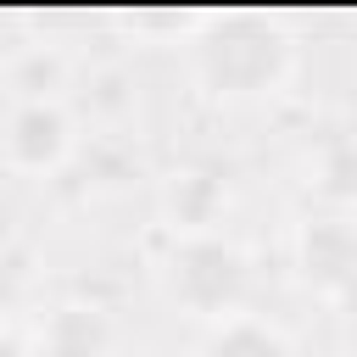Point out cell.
I'll return each instance as SVG.
<instances>
[{
  "label": "cell",
  "mask_w": 357,
  "mask_h": 357,
  "mask_svg": "<svg viewBox=\"0 0 357 357\" xmlns=\"http://www.w3.org/2000/svg\"><path fill=\"white\" fill-rule=\"evenodd\" d=\"M240 257L223 245V240H190L178 257H173V290L201 307V312H218L240 296Z\"/></svg>",
  "instance_id": "obj_2"
},
{
  "label": "cell",
  "mask_w": 357,
  "mask_h": 357,
  "mask_svg": "<svg viewBox=\"0 0 357 357\" xmlns=\"http://www.w3.org/2000/svg\"><path fill=\"white\" fill-rule=\"evenodd\" d=\"M0 357H22V346H17V335H11V329H0Z\"/></svg>",
  "instance_id": "obj_7"
},
{
  "label": "cell",
  "mask_w": 357,
  "mask_h": 357,
  "mask_svg": "<svg viewBox=\"0 0 357 357\" xmlns=\"http://www.w3.org/2000/svg\"><path fill=\"white\" fill-rule=\"evenodd\" d=\"M206 357H290V351H284V340H279L268 324H257V318H229V324L206 340Z\"/></svg>",
  "instance_id": "obj_5"
},
{
  "label": "cell",
  "mask_w": 357,
  "mask_h": 357,
  "mask_svg": "<svg viewBox=\"0 0 357 357\" xmlns=\"http://www.w3.org/2000/svg\"><path fill=\"white\" fill-rule=\"evenodd\" d=\"M346 268H351V240H346V223H318L307 234V273L324 279L329 290L346 284Z\"/></svg>",
  "instance_id": "obj_6"
},
{
  "label": "cell",
  "mask_w": 357,
  "mask_h": 357,
  "mask_svg": "<svg viewBox=\"0 0 357 357\" xmlns=\"http://www.w3.org/2000/svg\"><path fill=\"white\" fill-rule=\"evenodd\" d=\"M106 351V324L89 307H61L50 318V357H100Z\"/></svg>",
  "instance_id": "obj_4"
},
{
  "label": "cell",
  "mask_w": 357,
  "mask_h": 357,
  "mask_svg": "<svg viewBox=\"0 0 357 357\" xmlns=\"http://www.w3.org/2000/svg\"><path fill=\"white\" fill-rule=\"evenodd\" d=\"M61 151H67V117L56 106H45V100L17 106L11 128H6V156L17 167H50Z\"/></svg>",
  "instance_id": "obj_3"
},
{
  "label": "cell",
  "mask_w": 357,
  "mask_h": 357,
  "mask_svg": "<svg viewBox=\"0 0 357 357\" xmlns=\"http://www.w3.org/2000/svg\"><path fill=\"white\" fill-rule=\"evenodd\" d=\"M195 61H201L206 84H218L229 95H257V89H268L284 73V45L257 17H223L195 45Z\"/></svg>",
  "instance_id": "obj_1"
}]
</instances>
